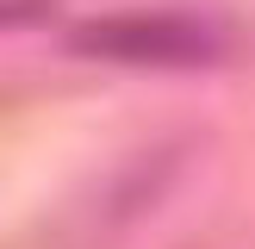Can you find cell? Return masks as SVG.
<instances>
[{
	"label": "cell",
	"instance_id": "cell-1",
	"mask_svg": "<svg viewBox=\"0 0 255 249\" xmlns=\"http://www.w3.org/2000/svg\"><path fill=\"white\" fill-rule=\"evenodd\" d=\"M69 50L131 69H206L218 62V31L187 12H100L69 25Z\"/></svg>",
	"mask_w": 255,
	"mask_h": 249
}]
</instances>
